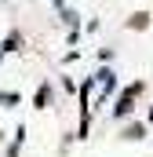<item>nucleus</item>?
I'll return each mask as SVG.
<instances>
[{
    "mask_svg": "<svg viewBox=\"0 0 153 157\" xmlns=\"http://www.w3.org/2000/svg\"><path fill=\"white\" fill-rule=\"evenodd\" d=\"M139 91H142V80H139V84H131V88H128V91L120 95V102H117V117H124V113L131 110V99H135Z\"/></svg>",
    "mask_w": 153,
    "mask_h": 157,
    "instance_id": "1",
    "label": "nucleus"
},
{
    "mask_svg": "<svg viewBox=\"0 0 153 157\" xmlns=\"http://www.w3.org/2000/svg\"><path fill=\"white\" fill-rule=\"evenodd\" d=\"M150 26V15H131V29H146Z\"/></svg>",
    "mask_w": 153,
    "mask_h": 157,
    "instance_id": "2",
    "label": "nucleus"
},
{
    "mask_svg": "<svg viewBox=\"0 0 153 157\" xmlns=\"http://www.w3.org/2000/svg\"><path fill=\"white\" fill-rule=\"evenodd\" d=\"M18 44H22V37H18V33H11V37L4 40V51H18Z\"/></svg>",
    "mask_w": 153,
    "mask_h": 157,
    "instance_id": "3",
    "label": "nucleus"
},
{
    "mask_svg": "<svg viewBox=\"0 0 153 157\" xmlns=\"http://www.w3.org/2000/svg\"><path fill=\"white\" fill-rule=\"evenodd\" d=\"M62 22H66V26H76V11H69V7H62Z\"/></svg>",
    "mask_w": 153,
    "mask_h": 157,
    "instance_id": "4",
    "label": "nucleus"
},
{
    "mask_svg": "<svg viewBox=\"0 0 153 157\" xmlns=\"http://www.w3.org/2000/svg\"><path fill=\"white\" fill-rule=\"evenodd\" d=\"M47 95H51V88L44 84V88H40V91H37V106H44V102H47Z\"/></svg>",
    "mask_w": 153,
    "mask_h": 157,
    "instance_id": "5",
    "label": "nucleus"
}]
</instances>
